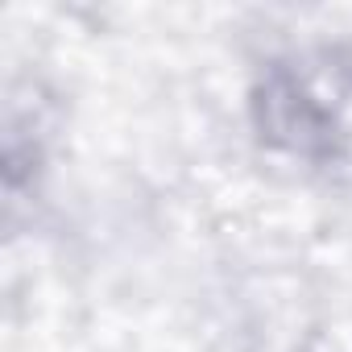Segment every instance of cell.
Returning a JSON list of instances; mask_svg holds the SVG:
<instances>
[{
    "instance_id": "6da1fadb",
    "label": "cell",
    "mask_w": 352,
    "mask_h": 352,
    "mask_svg": "<svg viewBox=\"0 0 352 352\" xmlns=\"http://www.w3.org/2000/svg\"><path fill=\"white\" fill-rule=\"evenodd\" d=\"M257 129L270 145L302 153V157H319L331 149L336 129H331V112L302 91V83L294 75H270L265 87L257 91Z\"/></svg>"
}]
</instances>
